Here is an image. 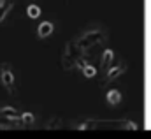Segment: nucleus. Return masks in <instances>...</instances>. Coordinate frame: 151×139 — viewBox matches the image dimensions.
I'll return each instance as SVG.
<instances>
[{"label": "nucleus", "instance_id": "39448f33", "mask_svg": "<svg viewBox=\"0 0 151 139\" xmlns=\"http://www.w3.org/2000/svg\"><path fill=\"white\" fill-rule=\"evenodd\" d=\"M119 101H121V93H119L118 90L107 92V102H109V104H118Z\"/></svg>", "mask_w": 151, "mask_h": 139}, {"label": "nucleus", "instance_id": "f257e3e1", "mask_svg": "<svg viewBox=\"0 0 151 139\" xmlns=\"http://www.w3.org/2000/svg\"><path fill=\"white\" fill-rule=\"evenodd\" d=\"M0 79H2V85L5 86V90L9 93H14V74H12L11 67H9V64H2Z\"/></svg>", "mask_w": 151, "mask_h": 139}, {"label": "nucleus", "instance_id": "7ed1b4c3", "mask_svg": "<svg viewBox=\"0 0 151 139\" xmlns=\"http://www.w3.org/2000/svg\"><path fill=\"white\" fill-rule=\"evenodd\" d=\"M23 127L21 118H7L0 114V129H19Z\"/></svg>", "mask_w": 151, "mask_h": 139}, {"label": "nucleus", "instance_id": "6e6552de", "mask_svg": "<svg viewBox=\"0 0 151 139\" xmlns=\"http://www.w3.org/2000/svg\"><path fill=\"white\" fill-rule=\"evenodd\" d=\"M84 74H86L88 77H91V76L95 74V69H93V67H86V70H84Z\"/></svg>", "mask_w": 151, "mask_h": 139}, {"label": "nucleus", "instance_id": "20e7f679", "mask_svg": "<svg viewBox=\"0 0 151 139\" xmlns=\"http://www.w3.org/2000/svg\"><path fill=\"white\" fill-rule=\"evenodd\" d=\"M51 32H53V25H51L49 21L40 23V27H39V35H40V37H47Z\"/></svg>", "mask_w": 151, "mask_h": 139}, {"label": "nucleus", "instance_id": "423d86ee", "mask_svg": "<svg viewBox=\"0 0 151 139\" xmlns=\"http://www.w3.org/2000/svg\"><path fill=\"white\" fill-rule=\"evenodd\" d=\"M27 14H28L30 18H34V20H35V18L40 16V9H39L37 5H34V4H32V5H28V7H27Z\"/></svg>", "mask_w": 151, "mask_h": 139}, {"label": "nucleus", "instance_id": "f03ea898", "mask_svg": "<svg viewBox=\"0 0 151 139\" xmlns=\"http://www.w3.org/2000/svg\"><path fill=\"white\" fill-rule=\"evenodd\" d=\"M81 127H116V129H125V127H128V129H137V125L135 123H132V122H88V123H84V125H81Z\"/></svg>", "mask_w": 151, "mask_h": 139}, {"label": "nucleus", "instance_id": "0eeeda50", "mask_svg": "<svg viewBox=\"0 0 151 139\" xmlns=\"http://www.w3.org/2000/svg\"><path fill=\"white\" fill-rule=\"evenodd\" d=\"M21 122H23V125H32V123H34V114L23 113V114H21Z\"/></svg>", "mask_w": 151, "mask_h": 139}]
</instances>
